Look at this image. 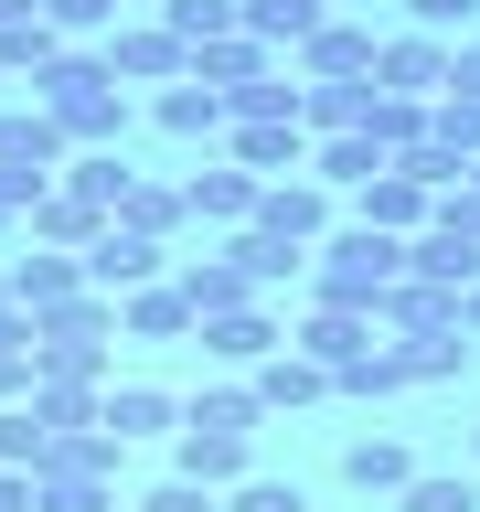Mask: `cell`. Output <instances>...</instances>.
<instances>
[{
	"label": "cell",
	"mask_w": 480,
	"mask_h": 512,
	"mask_svg": "<svg viewBox=\"0 0 480 512\" xmlns=\"http://www.w3.org/2000/svg\"><path fill=\"white\" fill-rule=\"evenodd\" d=\"M256 235H278V246H320V235H331V192L310 182V171H299V182H256Z\"/></svg>",
	"instance_id": "5b68a950"
},
{
	"label": "cell",
	"mask_w": 480,
	"mask_h": 512,
	"mask_svg": "<svg viewBox=\"0 0 480 512\" xmlns=\"http://www.w3.org/2000/svg\"><path fill=\"white\" fill-rule=\"evenodd\" d=\"M32 395V320L0 310V406H22Z\"/></svg>",
	"instance_id": "f35d334b"
},
{
	"label": "cell",
	"mask_w": 480,
	"mask_h": 512,
	"mask_svg": "<svg viewBox=\"0 0 480 512\" xmlns=\"http://www.w3.org/2000/svg\"><path fill=\"white\" fill-rule=\"evenodd\" d=\"M459 182H470V192H480V160H470V171H459Z\"/></svg>",
	"instance_id": "f5cc1de1"
},
{
	"label": "cell",
	"mask_w": 480,
	"mask_h": 512,
	"mask_svg": "<svg viewBox=\"0 0 480 512\" xmlns=\"http://www.w3.org/2000/svg\"><path fill=\"white\" fill-rule=\"evenodd\" d=\"M374 43H384L374 22H320L288 64H299V86H374Z\"/></svg>",
	"instance_id": "277c9868"
},
{
	"label": "cell",
	"mask_w": 480,
	"mask_h": 512,
	"mask_svg": "<svg viewBox=\"0 0 480 512\" xmlns=\"http://www.w3.org/2000/svg\"><path fill=\"white\" fill-rule=\"evenodd\" d=\"M363 139H374L384 160H406L416 139H427V107H416V96H374V107H363Z\"/></svg>",
	"instance_id": "e575fe53"
},
{
	"label": "cell",
	"mask_w": 480,
	"mask_h": 512,
	"mask_svg": "<svg viewBox=\"0 0 480 512\" xmlns=\"http://www.w3.org/2000/svg\"><path fill=\"white\" fill-rule=\"evenodd\" d=\"M118 512H128V502H118Z\"/></svg>",
	"instance_id": "6f0895ef"
},
{
	"label": "cell",
	"mask_w": 480,
	"mask_h": 512,
	"mask_svg": "<svg viewBox=\"0 0 480 512\" xmlns=\"http://www.w3.org/2000/svg\"><path fill=\"white\" fill-rule=\"evenodd\" d=\"M352 224H374V235H395V246H406L416 224H427V192H416V182H406V171H395V160H384L374 182L352 192Z\"/></svg>",
	"instance_id": "d6986e66"
},
{
	"label": "cell",
	"mask_w": 480,
	"mask_h": 512,
	"mask_svg": "<svg viewBox=\"0 0 480 512\" xmlns=\"http://www.w3.org/2000/svg\"><path fill=\"white\" fill-rule=\"evenodd\" d=\"M107 224H128V235H150V246H171V235H182V182H150V171H139V182H128L118 192V214H107Z\"/></svg>",
	"instance_id": "484cf974"
},
{
	"label": "cell",
	"mask_w": 480,
	"mask_h": 512,
	"mask_svg": "<svg viewBox=\"0 0 480 512\" xmlns=\"http://www.w3.org/2000/svg\"><path fill=\"white\" fill-rule=\"evenodd\" d=\"M0 512H32V480L22 470H0Z\"/></svg>",
	"instance_id": "c3c4849f"
},
{
	"label": "cell",
	"mask_w": 480,
	"mask_h": 512,
	"mask_svg": "<svg viewBox=\"0 0 480 512\" xmlns=\"http://www.w3.org/2000/svg\"><path fill=\"white\" fill-rule=\"evenodd\" d=\"M54 54H64V32L43 22V11H32V22H11V32H0V86H11V75H43Z\"/></svg>",
	"instance_id": "74e56055"
},
{
	"label": "cell",
	"mask_w": 480,
	"mask_h": 512,
	"mask_svg": "<svg viewBox=\"0 0 480 512\" xmlns=\"http://www.w3.org/2000/svg\"><path fill=\"white\" fill-rule=\"evenodd\" d=\"M182 75H192V86H203V96L224 107V96H246L256 75H278V54H267V43H246V32H224V43H203V54H192Z\"/></svg>",
	"instance_id": "2e32d148"
},
{
	"label": "cell",
	"mask_w": 480,
	"mask_h": 512,
	"mask_svg": "<svg viewBox=\"0 0 480 512\" xmlns=\"http://www.w3.org/2000/svg\"><path fill=\"white\" fill-rule=\"evenodd\" d=\"M246 470H256V438H235V427H171V480L235 491Z\"/></svg>",
	"instance_id": "52a82bcc"
},
{
	"label": "cell",
	"mask_w": 480,
	"mask_h": 512,
	"mask_svg": "<svg viewBox=\"0 0 480 512\" xmlns=\"http://www.w3.org/2000/svg\"><path fill=\"white\" fill-rule=\"evenodd\" d=\"M214 512H310V502H299V480H267V470H246V480H235V491H224Z\"/></svg>",
	"instance_id": "60d3db41"
},
{
	"label": "cell",
	"mask_w": 480,
	"mask_h": 512,
	"mask_svg": "<svg viewBox=\"0 0 480 512\" xmlns=\"http://www.w3.org/2000/svg\"><path fill=\"white\" fill-rule=\"evenodd\" d=\"M395 512H480V480L470 470H416L406 491H395Z\"/></svg>",
	"instance_id": "8d00e7d4"
},
{
	"label": "cell",
	"mask_w": 480,
	"mask_h": 512,
	"mask_svg": "<svg viewBox=\"0 0 480 512\" xmlns=\"http://www.w3.org/2000/svg\"><path fill=\"white\" fill-rule=\"evenodd\" d=\"M118 342H192V299L171 278L128 288V299H118Z\"/></svg>",
	"instance_id": "ffe728a7"
},
{
	"label": "cell",
	"mask_w": 480,
	"mask_h": 512,
	"mask_svg": "<svg viewBox=\"0 0 480 512\" xmlns=\"http://www.w3.org/2000/svg\"><path fill=\"white\" fill-rule=\"evenodd\" d=\"M214 502H224V491H203V480H150L128 512H214Z\"/></svg>",
	"instance_id": "bcb514c9"
},
{
	"label": "cell",
	"mask_w": 480,
	"mask_h": 512,
	"mask_svg": "<svg viewBox=\"0 0 480 512\" xmlns=\"http://www.w3.org/2000/svg\"><path fill=\"white\" fill-rule=\"evenodd\" d=\"M459 331H470V342H480V288H459Z\"/></svg>",
	"instance_id": "681fc988"
},
{
	"label": "cell",
	"mask_w": 480,
	"mask_h": 512,
	"mask_svg": "<svg viewBox=\"0 0 480 512\" xmlns=\"http://www.w3.org/2000/svg\"><path fill=\"white\" fill-rule=\"evenodd\" d=\"M171 288H182V299H192V320H224V310H246V299H256V288H246V267H235V256H171Z\"/></svg>",
	"instance_id": "9a60e30c"
},
{
	"label": "cell",
	"mask_w": 480,
	"mask_h": 512,
	"mask_svg": "<svg viewBox=\"0 0 480 512\" xmlns=\"http://www.w3.org/2000/svg\"><path fill=\"white\" fill-rule=\"evenodd\" d=\"M22 235H32V246H54V256H86L96 235H107V214H96V203H75V192H54V182H43V203L22 214Z\"/></svg>",
	"instance_id": "44dd1931"
},
{
	"label": "cell",
	"mask_w": 480,
	"mask_h": 512,
	"mask_svg": "<svg viewBox=\"0 0 480 512\" xmlns=\"http://www.w3.org/2000/svg\"><path fill=\"white\" fill-rule=\"evenodd\" d=\"M128 182H139L128 150H64V171H54V192H75V203H96V214H118Z\"/></svg>",
	"instance_id": "4316f807"
},
{
	"label": "cell",
	"mask_w": 480,
	"mask_h": 512,
	"mask_svg": "<svg viewBox=\"0 0 480 512\" xmlns=\"http://www.w3.org/2000/svg\"><path fill=\"white\" fill-rule=\"evenodd\" d=\"M246 395H256V416H288V406H320V395H331V374H320V363H299V352L278 342V352L246 374Z\"/></svg>",
	"instance_id": "7402d4cb"
},
{
	"label": "cell",
	"mask_w": 480,
	"mask_h": 512,
	"mask_svg": "<svg viewBox=\"0 0 480 512\" xmlns=\"http://www.w3.org/2000/svg\"><path fill=\"white\" fill-rule=\"evenodd\" d=\"M96 427H107L118 448L171 438V427H182V395H171V384H107V395H96Z\"/></svg>",
	"instance_id": "7c38bea8"
},
{
	"label": "cell",
	"mask_w": 480,
	"mask_h": 512,
	"mask_svg": "<svg viewBox=\"0 0 480 512\" xmlns=\"http://www.w3.org/2000/svg\"><path fill=\"white\" fill-rule=\"evenodd\" d=\"M406 278L459 299V288H480V246H470V235H448V224H416V235H406Z\"/></svg>",
	"instance_id": "5bb4252c"
},
{
	"label": "cell",
	"mask_w": 480,
	"mask_h": 512,
	"mask_svg": "<svg viewBox=\"0 0 480 512\" xmlns=\"http://www.w3.org/2000/svg\"><path fill=\"white\" fill-rule=\"evenodd\" d=\"M438 96H480V43H448V86Z\"/></svg>",
	"instance_id": "7dc6e473"
},
{
	"label": "cell",
	"mask_w": 480,
	"mask_h": 512,
	"mask_svg": "<svg viewBox=\"0 0 480 512\" xmlns=\"http://www.w3.org/2000/svg\"><path fill=\"white\" fill-rule=\"evenodd\" d=\"M480 0H406V32H427V43H470Z\"/></svg>",
	"instance_id": "ab89813d"
},
{
	"label": "cell",
	"mask_w": 480,
	"mask_h": 512,
	"mask_svg": "<svg viewBox=\"0 0 480 512\" xmlns=\"http://www.w3.org/2000/svg\"><path fill=\"white\" fill-rule=\"evenodd\" d=\"M32 107L64 128V150H118V139H128V86L107 75L96 43H64V54L32 75Z\"/></svg>",
	"instance_id": "6da1fadb"
},
{
	"label": "cell",
	"mask_w": 480,
	"mask_h": 512,
	"mask_svg": "<svg viewBox=\"0 0 480 512\" xmlns=\"http://www.w3.org/2000/svg\"><path fill=\"white\" fill-rule=\"evenodd\" d=\"M0 310H11V288H0Z\"/></svg>",
	"instance_id": "db71d44e"
},
{
	"label": "cell",
	"mask_w": 480,
	"mask_h": 512,
	"mask_svg": "<svg viewBox=\"0 0 480 512\" xmlns=\"http://www.w3.org/2000/svg\"><path fill=\"white\" fill-rule=\"evenodd\" d=\"M374 342H384V331H374L363 310H320V299H310V320H288V352H299V363H320V374L363 363Z\"/></svg>",
	"instance_id": "30bf717a"
},
{
	"label": "cell",
	"mask_w": 480,
	"mask_h": 512,
	"mask_svg": "<svg viewBox=\"0 0 480 512\" xmlns=\"http://www.w3.org/2000/svg\"><path fill=\"white\" fill-rule=\"evenodd\" d=\"M96 395H107V384H32L22 406H32L43 438H75V427H96Z\"/></svg>",
	"instance_id": "1f68e13d"
},
{
	"label": "cell",
	"mask_w": 480,
	"mask_h": 512,
	"mask_svg": "<svg viewBox=\"0 0 480 512\" xmlns=\"http://www.w3.org/2000/svg\"><path fill=\"white\" fill-rule=\"evenodd\" d=\"M43 448H54V438L32 427V406H0V470H22V480H32V459H43Z\"/></svg>",
	"instance_id": "7bdbcfd3"
},
{
	"label": "cell",
	"mask_w": 480,
	"mask_h": 512,
	"mask_svg": "<svg viewBox=\"0 0 480 512\" xmlns=\"http://www.w3.org/2000/svg\"><path fill=\"white\" fill-rule=\"evenodd\" d=\"M96 54H107V75H118V86H182V43H171L160 22H118Z\"/></svg>",
	"instance_id": "4fadbf2b"
},
{
	"label": "cell",
	"mask_w": 480,
	"mask_h": 512,
	"mask_svg": "<svg viewBox=\"0 0 480 512\" xmlns=\"http://www.w3.org/2000/svg\"><path fill=\"white\" fill-rule=\"evenodd\" d=\"M320 11H331V22H363V0H320Z\"/></svg>",
	"instance_id": "f907efd6"
},
{
	"label": "cell",
	"mask_w": 480,
	"mask_h": 512,
	"mask_svg": "<svg viewBox=\"0 0 480 512\" xmlns=\"http://www.w3.org/2000/svg\"><path fill=\"white\" fill-rule=\"evenodd\" d=\"M384 352H395L406 384H459L470 374V342H459V331H406V342H384Z\"/></svg>",
	"instance_id": "f546056e"
},
{
	"label": "cell",
	"mask_w": 480,
	"mask_h": 512,
	"mask_svg": "<svg viewBox=\"0 0 480 512\" xmlns=\"http://www.w3.org/2000/svg\"><path fill=\"white\" fill-rule=\"evenodd\" d=\"M0 288H11V310H22V320H43V310H64V299H86V256L32 246V256H11V267H0Z\"/></svg>",
	"instance_id": "9c48e42d"
},
{
	"label": "cell",
	"mask_w": 480,
	"mask_h": 512,
	"mask_svg": "<svg viewBox=\"0 0 480 512\" xmlns=\"http://www.w3.org/2000/svg\"><path fill=\"white\" fill-rule=\"evenodd\" d=\"M0 171H32V182H54L64 171V128L43 107H0Z\"/></svg>",
	"instance_id": "ac0fdd59"
},
{
	"label": "cell",
	"mask_w": 480,
	"mask_h": 512,
	"mask_svg": "<svg viewBox=\"0 0 480 512\" xmlns=\"http://www.w3.org/2000/svg\"><path fill=\"white\" fill-rule=\"evenodd\" d=\"M11 22H32V0H0V32H11Z\"/></svg>",
	"instance_id": "816d5d0a"
},
{
	"label": "cell",
	"mask_w": 480,
	"mask_h": 512,
	"mask_svg": "<svg viewBox=\"0 0 480 512\" xmlns=\"http://www.w3.org/2000/svg\"><path fill=\"white\" fill-rule=\"evenodd\" d=\"M150 278H171V246L128 235V224H107V235L86 246V288L96 299H128V288H150Z\"/></svg>",
	"instance_id": "8992f818"
},
{
	"label": "cell",
	"mask_w": 480,
	"mask_h": 512,
	"mask_svg": "<svg viewBox=\"0 0 480 512\" xmlns=\"http://www.w3.org/2000/svg\"><path fill=\"white\" fill-rule=\"evenodd\" d=\"M438 86H448V43H427V32H384L374 43V96H416L427 107Z\"/></svg>",
	"instance_id": "8fae6325"
},
{
	"label": "cell",
	"mask_w": 480,
	"mask_h": 512,
	"mask_svg": "<svg viewBox=\"0 0 480 512\" xmlns=\"http://www.w3.org/2000/svg\"><path fill=\"white\" fill-rule=\"evenodd\" d=\"M331 395H406V374H395V352H363V363H342V374H331Z\"/></svg>",
	"instance_id": "b9f144b4"
},
{
	"label": "cell",
	"mask_w": 480,
	"mask_h": 512,
	"mask_svg": "<svg viewBox=\"0 0 480 512\" xmlns=\"http://www.w3.org/2000/svg\"><path fill=\"white\" fill-rule=\"evenodd\" d=\"M470 448H480V427H470Z\"/></svg>",
	"instance_id": "11a10c76"
},
{
	"label": "cell",
	"mask_w": 480,
	"mask_h": 512,
	"mask_svg": "<svg viewBox=\"0 0 480 512\" xmlns=\"http://www.w3.org/2000/svg\"><path fill=\"white\" fill-rule=\"evenodd\" d=\"M32 512H118V491H96V480H32Z\"/></svg>",
	"instance_id": "ee69618b"
},
{
	"label": "cell",
	"mask_w": 480,
	"mask_h": 512,
	"mask_svg": "<svg viewBox=\"0 0 480 512\" xmlns=\"http://www.w3.org/2000/svg\"><path fill=\"white\" fill-rule=\"evenodd\" d=\"M182 427H235V438H256L267 416H256L246 384H203V395H182Z\"/></svg>",
	"instance_id": "836d02e7"
},
{
	"label": "cell",
	"mask_w": 480,
	"mask_h": 512,
	"mask_svg": "<svg viewBox=\"0 0 480 512\" xmlns=\"http://www.w3.org/2000/svg\"><path fill=\"white\" fill-rule=\"evenodd\" d=\"M342 480H352V491H374V502H395V491L416 480V448L374 427V438H352V448H342Z\"/></svg>",
	"instance_id": "d4e9b609"
},
{
	"label": "cell",
	"mask_w": 480,
	"mask_h": 512,
	"mask_svg": "<svg viewBox=\"0 0 480 512\" xmlns=\"http://www.w3.org/2000/svg\"><path fill=\"white\" fill-rule=\"evenodd\" d=\"M32 11H43V22H54L64 43H86V32H107V22H118L107 0H32Z\"/></svg>",
	"instance_id": "f6af8a7d"
},
{
	"label": "cell",
	"mask_w": 480,
	"mask_h": 512,
	"mask_svg": "<svg viewBox=\"0 0 480 512\" xmlns=\"http://www.w3.org/2000/svg\"><path fill=\"white\" fill-rule=\"evenodd\" d=\"M150 118L171 128V139H224V107H214L203 86H192V75H182V86H160V96H150Z\"/></svg>",
	"instance_id": "d6a6232c"
},
{
	"label": "cell",
	"mask_w": 480,
	"mask_h": 512,
	"mask_svg": "<svg viewBox=\"0 0 480 512\" xmlns=\"http://www.w3.org/2000/svg\"><path fill=\"white\" fill-rule=\"evenodd\" d=\"M192 342L214 352L224 374H256V363L288 342V310H278V299H246V310H224V320H192Z\"/></svg>",
	"instance_id": "3957f363"
},
{
	"label": "cell",
	"mask_w": 480,
	"mask_h": 512,
	"mask_svg": "<svg viewBox=\"0 0 480 512\" xmlns=\"http://www.w3.org/2000/svg\"><path fill=\"white\" fill-rule=\"evenodd\" d=\"M118 470H128V448L107 427H75V438H54L32 459V480H96V491H118Z\"/></svg>",
	"instance_id": "e0dca14e"
},
{
	"label": "cell",
	"mask_w": 480,
	"mask_h": 512,
	"mask_svg": "<svg viewBox=\"0 0 480 512\" xmlns=\"http://www.w3.org/2000/svg\"><path fill=\"white\" fill-rule=\"evenodd\" d=\"M395 278H406V246L374 235V224H331V235L310 246V299H320V310H363V320H374V299Z\"/></svg>",
	"instance_id": "7a4b0ae2"
},
{
	"label": "cell",
	"mask_w": 480,
	"mask_h": 512,
	"mask_svg": "<svg viewBox=\"0 0 480 512\" xmlns=\"http://www.w3.org/2000/svg\"><path fill=\"white\" fill-rule=\"evenodd\" d=\"M160 32H171V43H182V64H192L203 43L246 32V0H160Z\"/></svg>",
	"instance_id": "83f0119b"
},
{
	"label": "cell",
	"mask_w": 480,
	"mask_h": 512,
	"mask_svg": "<svg viewBox=\"0 0 480 512\" xmlns=\"http://www.w3.org/2000/svg\"><path fill=\"white\" fill-rule=\"evenodd\" d=\"M182 214L214 224V235H235V224L256 214V182L235 171V160H214V171H192V182H182Z\"/></svg>",
	"instance_id": "603a6c76"
},
{
	"label": "cell",
	"mask_w": 480,
	"mask_h": 512,
	"mask_svg": "<svg viewBox=\"0 0 480 512\" xmlns=\"http://www.w3.org/2000/svg\"><path fill=\"white\" fill-rule=\"evenodd\" d=\"M224 256L246 267V288H256V299H278L288 278H310V246H278V235H256V224H235V235H224Z\"/></svg>",
	"instance_id": "cb8c5ba5"
},
{
	"label": "cell",
	"mask_w": 480,
	"mask_h": 512,
	"mask_svg": "<svg viewBox=\"0 0 480 512\" xmlns=\"http://www.w3.org/2000/svg\"><path fill=\"white\" fill-rule=\"evenodd\" d=\"M320 22H331L320 0H246V43H267V54H299Z\"/></svg>",
	"instance_id": "4dcf8cb0"
},
{
	"label": "cell",
	"mask_w": 480,
	"mask_h": 512,
	"mask_svg": "<svg viewBox=\"0 0 480 512\" xmlns=\"http://www.w3.org/2000/svg\"><path fill=\"white\" fill-rule=\"evenodd\" d=\"M374 171H384V150L363 139V128H342V139H310V182H320V192H363Z\"/></svg>",
	"instance_id": "f1b7e54d"
},
{
	"label": "cell",
	"mask_w": 480,
	"mask_h": 512,
	"mask_svg": "<svg viewBox=\"0 0 480 512\" xmlns=\"http://www.w3.org/2000/svg\"><path fill=\"white\" fill-rule=\"evenodd\" d=\"M224 160H235L246 182H299V171H310V128H299V118H267V128H224Z\"/></svg>",
	"instance_id": "ba28073f"
},
{
	"label": "cell",
	"mask_w": 480,
	"mask_h": 512,
	"mask_svg": "<svg viewBox=\"0 0 480 512\" xmlns=\"http://www.w3.org/2000/svg\"><path fill=\"white\" fill-rule=\"evenodd\" d=\"M107 11H118V0H107Z\"/></svg>",
	"instance_id": "9f6ffc18"
},
{
	"label": "cell",
	"mask_w": 480,
	"mask_h": 512,
	"mask_svg": "<svg viewBox=\"0 0 480 512\" xmlns=\"http://www.w3.org/2000/svg\"><path fill=\"white\" fill-rule=\"evenodd\" d=\"M427 139L470 171V160H480V96H427Z\"/></svg>",
	"instance_id": "d590c367"
}]
</instances>
